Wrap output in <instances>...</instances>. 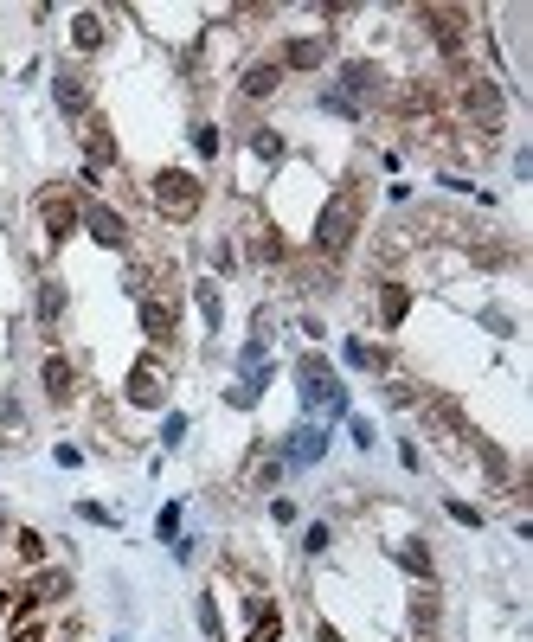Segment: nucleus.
Listing matches in <instances>:
<instances>
[{
  "mask_svg": "<svg viewBox=\"0 0 533 642\" xmlns=\"http://www.w3.org/2000/svg\"><path fill=\"white\" fill-rule=\"evenodd\" d=\"M411 630H418V642H431L437 636V591L424 585L418 598H411Z\"/></svg>",
  "mask_w": 533,
  "mask_h": 642,
  "instance_id": "nucleus-16",
  "label": "nucleus"
},
{
  "mask_svg": "<svg viewBox=\"0 0 533 642\" xmlns=\"http://www.w3.org/2000/svg\"><path fill=\"white\" fill-rule=\"evenodd\" d=\"M52 97H58V110H65V116H90V78H84L78 65H58Z\"/></svg>",
  "mask_w": 533,
  "mask_h": 642,
  "instance_id": "nucleus-7",
  "label": "nucleus"
},
{
  "mask_svg": "<svg viewBox=\"0 0 533 642\" xmlns=\"http://www.w3.org/2000/svg\"><path fill=\"white\" fill-rule=\"evenodd\" d=\"M78 514H84V521H90V527H110V521H116V514H110V508H97V501H84V508H78Z\"/></svg>",
  "mask_w": 533,
  "mask_h": 642,
  "instance_id": "nucleus-32",
  "label": "nucleus"
},
{
  "mask_svg": "<svg viewBox=\"0 0 533 642\" xmlns=\"http://www.w3.org/2000/svg\"><path fill=\"white\" fill-rule=\"evenodd\" d=\"M315 642H341V636H334V630H328V623H315Z\"/></svg>",
  "mask_w": 533,
  "mask_h": 642,
  "instance_id": "nucleus-33",
  "label": "nucleus"
},
{
  "mask_svg": "<svg viewBox=\"0 0 533 642\" xmlns=\"http://www.w3.org/2000/svg\"><path fill=\"white\" fill-rule=\"evenodd\" d=\"M245 610H251V636H245V642H277V636H283V610L270 604V598H251Z\"/></svg>",
  "mask_w": 533,
  "mask_h": 642,
  "instance_id": "nucleus-13",
  "label": "nucleus"
},
{
  "mask_svg": "<svg viewBox=\"0 0 533 642\" xmlns=\"http://www.w3.org/2000/svg\"><path fill=\"white\" fill-rule=\"evenodd\" d=\"M58 315H65V289H58V283H39V321L52 328Z\"/></svg>",
  "mask_w": 533,
  "mask_h": 642,
  "instance_id": "nucleus-22",
  "label": "nucleus"
},
{
  "mask_svg": "<svg viewBox=\"0 0 533 642\" xmlns=\"http://www.w3.org/2000/svg\"><path fill=\"white\" fill-rule=\"evenodd\" d=\"M180 437H187V418H180V411H167V424H161V443H167V450H174Z\"/></svg>",
  "mask_w": 533,
  "mask_h": 642,
  "instance_id": "nucleus-26",
  "label": "nucleus"
},
{
  "mask_svg": "<svg viewBox=\"0 0 533 642\" xmlns=\"http://www.w3.org/2000/svg\"><path fill=\"white\" fill-rule=\"evenodd\" d=\"M167 399V366L148 354V360H135L129 366V405H161Z\"/></svg>",
  "mask_w": 533,
  "mask_h": 642,
  "instance_id": "nucleus-4",
  "label": "nucleus"
},
{
  "mask_svg": "<svg viewBox=\"0 0 533 642\" xmlns=\"http://www.w3.org/2000/svg\"><path fill=\"white\" fill-rule=\"evenodd\" d=\"M193 148H200V155H219V129H212V122H193Z\"/></svg>",
  "mask_w": 533,
  "mask_h": 642,
  "instance_id": "nucleus-25",
  "label": "nucleus"
},
{
  "mask_svg": "<svg viewBox=\"0 0 533 642\" xmlns=\"http://www.w3.org/2000/svg\"><path fill=\"white\" fill-rule=\"evenodd\" d=\"M296 379H302V405H309V411H328V418H341V411H347V386L334 379V366L322 354H302Z\"/></svg>",
  "mask_w": 533,
  "mask_h": 642,
  "instance_id": "nucleus-2",
  "label": "nucleus"
},
{
  "mask_svg": "<svg viewBox=\"0 0 533 642\" xmlns=\"http://www.w3.org/2000/svg\"><path fill=\"white\" fill-rule=\"evenodd\" d=\"M45 399H52V405H65L71 399V392H78V366H71L65 354H52V360H45Z\"/></svg>",
  "mask_w": 533,
  "mask_h": 642,
  "instance_id": "nucleus-12",
  "label": "nucleus"
},
{
  "mask_svg": "<svg viewBox=\"0 0 533 642\" xmlns=\"http://www.w3.org/2000/svg\"><path fill=\"white\" fill-rule=\"evenodd\" d=\"M65 591H71V578H65V572H39L33 585H26V598H33V604H58Z\"/></svg>",
  "mask_w": 533,
  "mask_h": 642,
  "instance_id": "nucleus-19",
  "label": "nucleus"
},
{
  "mask_svg": "<svg viewBox=\"0 0 533 642\" xmlns=\"http://www.w3.org/2000/svg\"><path fill=\"white\" fill-rule=\"evenodd\" d=\"M78 225H90V238H97V244H110V251H123V244H129L123 212H110V206H97V200H90V206L78 212Z\"/></svg>",
  "mask_w": 533,
  "mask_h": 642,
  "instance_id": "nucleus-8",
  "label": "nucleus"
},
{
  "mask_svg": "<svg viewBox=\"0 0 533 642\" xmlns=\"http://www.w3.org/2000/svg\"><path fill=\"white\" fill-rule=\"evenodd\" d=\"M322 58H328V45H322V39H289L277 65H283V71H315Z\"/></svg>",
  "mask_w": 533,
  "mask_h": 642,
  "instance_id": "nucleus-14",
  "label": "nucleus"
},
{
  "mask_svg": "<svg viewBox=\"0 0 533 642\" xmlns=\"http://www.w3.org/2000/svg\"><path fill=\"white\" fill-rule=\"evenodd\" d=\"M0 533H7V514H0Z\"/></svg>",
  "mask_w": 533,
  "mask_h": 642,
  "instance_id": "nucleus-34",
  "label": "nucleus"
},
{
  "mask_svg": "<svg viewBox=\"0 0 533 642\" xmlns=\"http://www.w3.org/2000/svg\"><path fill=\"white\" fill-rule=\"evenodd\" d=\"M200 630L219 642V604H212V598H200Z\"/></svg>",
  "mask_w": 533,
  "mask_h": 642,
  "instance_id": "nucleus-29",
  "label": "nucleus"
},
{
  "mask_svg": "<svg viewBox=\"0 0 533 642\" xmlns=\"http://www.w3.org/2000/svg\"><path fill=\"white\" fill-rule=\"evenodd\" d=\"M161 540H167V546L180 540V508H161Z\"/></svg>",
  "mask_w": 533,
  "mask_h": 642,
  "instance_id": "nucleus-31",
  "label": "nucleus"
},
{
  "mask_svg": "<svg viewBox=\"0 0 533 642\" xmlns=\"http://www.w3.org/2000/svg\"><path fill=\"white\" fill-rule=\"evenodd\" d=\"M71 39H78V52H97L103 45V13H78V20H71Z\"/></svg>",
  "mask_w": 533,
  "mask_h": 642,
  "instance_id": "nucleus-20",
  "label": "nucleus"
},
{
  "mask_svg": "<svg viewBox=\"0 0 533 642\" xmlns=\"http://www.w3.org/2000/svg\"><path fill=\"white\" fill-rule=\"evenodd\" d=\"M13 546H20V559H39L45 553V540H39V533H26V527L13 533Z\"/></svg>",
  "mask_w": 533,
  "mask_h": 642,
  "instance_id": "nucleus-27",
  "label": "nucleus"
},
{
  "mask_svg": "<svg viewBox=\"0 0 533 642\" xmlns=\"http://www.w3.org/2000/svg\"><path fill=\"white\" fill-rule=\"evenodd\" d=\"M148 193H155V206L167 212V219H193L200 200H206V187L187 174V167H161V174L148 180Z\"/></svg>",
  "mask_w": 533,
  "mask_h": 642,
  "instance_id": "nucleus-3",
  "label": "nucleus"
},
{
  "mask_svg": "<svg viewBox=\"0 0 533 642\" xmlns=\"http://www.w3.org/2000/svg\"><path fill=\"white\" fill-rule=\"evenodd\" d=\"M39 212H45V232H52V238H71V232H78V200H71V193L65 187H52V193H45V200H39Z\"/></svg>",
  "mask_w": 533,
  "mask_h": 642,
  "instance_id": "nucleus-9",
  "label": "nucleus"
},
{
  "mask_svg": "<svg viewBox=\"0 0 533 642\" xmlns=\"http://www.w3.org/2000/svg\"><path fill=\"white\" fill-rule=\"evenodd\" d=\"M142 328H148V341H167V334H174V302L142 296Z\"/></svg>",
  "mask_w": 533,
  "mask_h": 642,
  "instance_id": "nucleus-15",
  "label": "nucleus"
},
{
  "mask_svg": "<svg viewBox=\"0 0 533 642\" xmlns=\"http://www.w3.org/2000/svg\"><path fill=\"white\" fill-rule=\"evenodd\" d=\"M84 155H90L84 174H97L103 161H116V135H110V122H103V116H84Z\"/></svg>",
  "mask_w": 533,
  "mask_h": 642,
  "instance_id": "nucleus-11",
  "label": "nucleus"
},
{
  "mask_svg": "<svg viewBox=\"0 0 533 642\" xmlns=\"http://www.w3.org/2000/svg\"><path fill=\"white\" fill-rule=\"evenodd\" d=\"M354 232H360V200L354 193H334V200L322 206V219H315V251L341 257L347 244H354Z\"/></svg>",
  "mask_w": 533,
  "mask_h": 642,
  "instance_id": "nucleus-1",
  "label": "nucleus"
},
{
  "mask_svg": "<svg viewBox=\"0 0 533 642\" xmlns=\"http://www.w3.org/2000/svg\"><path fill=\"white\" fill-rule=\"evenodd\" d=\"M405 309H411V296H405L399 283H386V289H379V315H386V328H399V321H405Z\"/></svg>",
  "mask_w": 533,
  "mask_h": 642,
  "instance_id": "nucleus-21",
  "label": "nucleus"
},
{
  "mask_svg": "<svg viewBox=\"0 0 533 642\" xmlns=\"http://www.w3.org/2000/svg\"><path fill=\"white\" fill-rule=\"evenodd\" d=\"M277 476H283V456L277 450H257L251 469H245V488H277Z\"/></svg>",
  "mask_w": 533,
  "mask_h": 642,
  "instance_id": "nucleus-17",
  "label": "nucleus"
},
{
  "mask_svg": "<svg viewBox=\"0 0 533 642\" xmlns=\"http://www.w3.org/2000/svg\"><path fill=\"white\" fill-rule=\"evenodd\" d=\"M193 296H200V315H206V328H219V321H225V302H219V289H212V283H200Z\"/></svg>",
  "mask_w": 533,
  "mask_h": 642,
  "instance_id": "nucleus-24",
  "label": "nucleus"
},
{
  "mask_svg": "<svg viewBox=\"0 0 533 642\" xmlns=\"http://www.w3.org/2000/svg\"><path fill=\"white\" fill-rule=\"evenodd\" d=\"M450 521H456V527H482V514L469 508V501H450Z\"/></svg>",
  "mask_w": 533,
  "mask_h": 642,
  "instance_id": "nucleus-30",
  "label": "nucleus"
},
{
  "mask_svg": "<svg viewBox=\"0 0 533 642\" xmlns=\"http://www.w3.org/2000/svg\"><path fill=\"white\" fill-rule=\"evenodd\" d=\"M347 366H379V354L367 341H347Z\"/></svg>",
  "mask_w": 533,
  "mask_h": 642,
  "instance_id": "nucleus-28",
  "label": "nucleus"
},
{
  "mask_svg": "<svg viewBox=\"0 0 533 642\" xmlns=\"http://www.w3.org/2000/svg\"><path fill=\"white\" fill-rule=\"evenodd\" d=\"M322 450H328V431L322 424H296L283 443V469H309V463H322Z\"/></svg>",
  "mask_w": 533,
  "mask_h": 642,
  "instance_id": "nucleus-5",
  "label": "nucleus"
},
{
  "mask_svg": "<svg viewBox=\"0 0 533 642\" xmlns=\"http://www.w3.org/2000/svg\"><path fill=\"white\" fill-rule=\"evenodd\" d=\"M424 26H431V39L444 45L450 58H463V13L456 7H424Z\"/></svg>",
  "mask_w": 533,
  "mask_h": 642,
  "instance_id": "nucleus-10",
  "label": "nucleus"
},
{
  "mask_svg": "<svg viewBox=\"0 0 533 642\" xmlns=\"http://www.w3.org/2000/svg\"><path fill=\"white\" fill-rule=\"evenodd\" d=\"M277 84H283V65H277V58H264V65L245 71V97H270Z\"/></svg>",
  "mask_w": 533,
  "mask_h": 642,
  "instance_id": "nucleus-18",
  "label": "nucleus"
},
{
  "mask_svg": "<svg viewBox=\"0 0 533 642\" xmlns=\"http://www.w3.org/2000/svg\"><path fill=\"white\" fill-rule=\"evenodd\" d=\"M251 155H257V161H283V135H270V129H251Z\"/></svg>",
  "mask_w": 533,
  "mask_h": 642,
  "instance_id": "nucleus-23",
  "label": "nucleus"
},
{
  "mask_svg": "<svg viewBox=\"0 0 533 642\" xmlns=\"http://www.w3.org/2000/svg\"><path fill=\"white\" fill-rule=\"evenodd\" d=\"M463 110L482 122V135H495V129H501V90H495L489 78H469V84H463Z\"/></svg>",
  "mask_w": 533,
  "mask_h": 642,
  "instance_id": "nucleus-6",
  "label": "nucleus"
}]
</instances>
